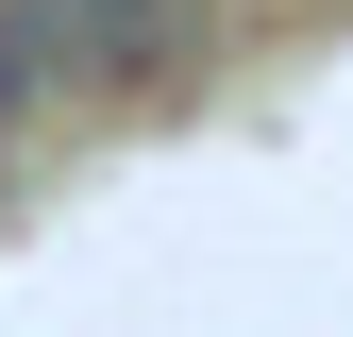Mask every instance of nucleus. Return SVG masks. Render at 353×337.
Here are the masks:
<instances>
[{
	"instance_id": "obj_1",
	"label": "nucleus",
	"mask_w": 353,
	"mask_h": 337,
	"mask_svg": "<svg viewBox=\"0 0 353 337\" xmlns=\"http://www.w3.org/2000/svg\"><path fill=\"white\" fill-rule=\"evenodd\" d=\"M202 68V0H0V84H84V102H135V84Z\"/></svg>"
}]
</instances>
